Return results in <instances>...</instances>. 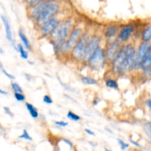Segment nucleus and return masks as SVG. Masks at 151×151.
I'll list each match as a JSON object with an SVG mask.
<instances>
[{"instance_id": "7ed1b4c3", "label": "nucleus", "mask_w": 151, "mask_h": 151, "mask_svg": "<svg viewBox=\"0 0 151 151\" xmlns=\"http://www.w3.org/2000/svg\"><path fill=\"white\" fill-rule=\"evenodd\" d=\"M92 35L93 32L89 29H86L84 33L75 44L69 53V57L72 60L77 63L83 62L87 45Z\"/></svg>"}, {"instance_id": "20e7f679", "label": "nucleus", "mask_w": 151, "mask_h": 151, "mask_svg": "<svg viewBox=\"0 0 151 151\" xmlns=\"http://www.w3.org/2000/svg\"><path fill=\"white\" fill-rule=\"evenodd\" d=\"M87 67L93 72H100L109 65L106 59L105 47H99L86 63Z\"/></svg>"}, {"instance_id": "c756f323", "label": "nucleus", "mask_w": 151, "mask_h": 151, "mask_svg": "<svg viewBox=\"0 0 151 151\" xmlns=\"http://www.w3.org/2000/svg\"><path fill=\"white\" fill-rule=\"evenodd\" d=\"M0 69H1V72H3V74H4V75H5V76L7 77V78H8L9 79H10V80H14L15 79V77L13 76V75H11V74L8 73V72H7V71H6L5 69H4V68L3 67L2 63H1V61H0Z\"/></svg>"}, {"instance_id": "c85d7f7f", "label": "nucleus", "mask_w": 151, "mask_h": 151, "mask_svg": "<svg viewBox=\"0 0 151 151\" xmlns=\"http://www.w3.org/2000/svg\"><path fill=\"white\" fill-rule=\"evenodd\" d=\"M117 142L119 144V147H120V149L122 150H126L130 147V145L128 143H126L123 139H118Z\"/></svg>"}, {"instance_id": "6e6552de", "label": "nucleus", "mask_w": 151, "mask_h": 151, "mask_svg": "<svg viewBox=\"0 0 151 151\" xmlns=\"http://www.w3.org/2000/svg\"><path fill=\"white\" fill-rule=\"evenodd\" d=\"M62 19L63 18H60L58 15V16H54L50 20L46 22L45 23L43 24L39 28L37 29L39 36L41 38H49V36L54 31V29H55L56 27L58 26V24Z\"/></svg>"}, {"instance_id": "ea45409f", "label": "nucleus", "mask_w": 151, "mask_h": 151, "mask_svg": "<svg viewBox=\"0 0 151 151\" xmlns=\"http://www.w3.org/2000/svg\"><path fill=\"white\" fill-rule=\"evenodd\" d=\"M0 94H4V95H7V91H4V90H2V89H1V88H0Z\"/></svg>"}, {"instance_id": "2f4dec72", "label": "nucleus", "mask_w": 151, "mask_h": 151, "mask_svg": "<svg viewBox=\"0 0 151 151\" xmlns=\"http://www.w3.org/2000/svg\"><path fill=\"white\" fill-rule=\"evenodd\" d=\"M54 124L59 128H66L68 125V122L65 121H55Z\"/></svg>"}, {"instance_id": "aec40b11", "label": "nucleus", "mask_w": 151, "mask_h": 151, "mask_svg": "<svg viewBox=\"0 0 151 151\" xmlns=\"http://www.w3.org/2000/svg\"><path fill=\"white\" fill-rule=\"evenodd\" d=\"M16 51L19 53L20 55V57L22 58V59H27L28 58V50L24 47V45L22 44H16Z\"/></svg>"}, {"instance_id": "a19ab883", "label": "nucleus", "mask_w": 151, "mask_h": 151, "mask_svg": "<svg viewBox=\"0 0 151 151\" xmlns=\"http://www.w3.org/2000/svg\"><path fill=\"white\" fill-rule=\"evenodd\" d=\"M0 127H1V124H0Z\"/></svg>"}, {"instance_id": "9d476101", "label": "nucleus", "mask_w": 151, "mask_h": 151, "mask_svg": "<svg viewBox=\"0 0 151 151\" xmlns=\"http://www.w3.org/2000/svg\"><path fill=\"white\" fill-rule=\"evenodd\" d=\"M106 44L105 52H106V59H107L108 63L109 65L118 54L122 47V44L119 42L117 39H115L111 42L106 43Z\"/></svg>"}, {"instance_id": "412c9836", "label": "nucleus", "mask_w": 151, "mask_h": 151, "mask_svg": "<svg viewBox=\"0 0 151 151\" xmlns=\"http://www.w3.org/2000/svg\"><path fill=\"white\" fill-rule=\"evenodd\" d=\"M150 65H151V46L150 49H149L148 52H147V55H146L145 58L142 63L141 69H145V68L147 67V66H150ZM141 69H140V70H141Z\"/></svg>"}, {"instance_id": "7c9ffc66", "label": "nucleus", "mask_w": 151, "mask_h": 151, "mask_svg": "<svg viewBox=\"0 0 151 151\" xmlns=\"http://www.w3.org/2000/svg\"><path fill=\"white\" fill-rule=\"evenodd\" d=\"M43 102H44L45 104L51 105V104H52L53 100L50 95H48V94H46V95H44V97H43Z\"/></svg>"}, {"instance_id": "dca6fc26", "label": "nucleus", "mask_w": 151, "mask_h": 151, "mask_svg": "<svg viewBox=\"0 0 151 151\" xmlns=\"http://www.w3.org/2000/svg\"><path fill=\"white\" fill-rule=\"evenodd\" d=\"M19 36L21 40V42L23 44L24 47L28 51H30V50H32V46H31L30 41H29V39H28V38L27 37V35H25L24 32V30L22 29H19Z\"/></svg>"}, {"instance_id": "9b49d317", "label": "nucleus", "mask_w": 151, "mask_h": 151, "mask_svg": "<svg viewBox=\"0 0 151 151\" xmlns=\"http://www.w3.org/2000/svg\"><path fill=\"white\" fill-rule=\"evenodd\" d=\"M134 31H135V27L133 24L128 23L126 24H124L123 26H121L117 36H116V39L122 44H126L131 41Z\"/></svg>"}, {"instance_id": "72a5a7b5", "label": "nucleus", "mask_w": 151, "mask_h": 151, "mask_svg": "<svg viewBox=\"0 0 151 151\" xmlns=\"http://www.w3.org/2000/svg\"><path fill=\"white\" fill-rule=\"evenodd\" d=\"M145 104L146 107L148 109L149 113H150L151 116V98L146 99L145 101Z\"/></svg>"}, {"instance_id": "f03ea898", "label": "nucleus", "mask_w": 151, "mask_h": 151, "mask_svg": "<svg viewBox=\"0 0 151 151\" xmlns=\"http://www.w3.org/2000/svg\"><path fill=\"white\" fill-rule=\"evenodd\" d=\"M76 22L72 16L63 18L54 31L49 36L48 38L51 44H63V43L67 40Z\"/></svg>"}, {"instance_id": "c9c22d12", "label": "nucleus", "mask_w": 151, "mask_h": 151, "mask_svg": "<svg viewBox=\"0 0 151 151\" xmlns=\"http://www.w3.org/2000/svg\"><path fill=\"white\" fill-rule=\"evenodd\" d=\"M84 131H85L86 134H88V135L89 136H91V137H94V136H95V134H94V131H92L91 129H89V128H85V129H84Z\"/></svg>"}, {"instance_id": "f257e3e1", "label": "nucleus", "mask_w": 151, "mask_h": 151, "mask_svg": "<svg viewBox=\"0 0 151 151\" xmlns=\"http://www.w3.org/2000/svg\"><path fill=\"white\" fill-rule=\"evenodd\" d=\"M137 45L132 41L122 44L115 58L109 64L112 74L117 76H124L132 71L133 65L137 52Z\"/></svg>"}, {"instance_id": "58836bf2", "label": "nucleus", "mask_w": 151, "mask_h": 151, "mask_svg": "<svg viewBox=\"0 0 151 151\" xmlns=\"http://www.w3.org/2000/svg\"><path fill=\"white\" fill-rule=\"evenodd\" d=\"M25 78H27V81H29L31 80V78H32V77L30 76L29 75H27V74H25Z\"/></svg>"}, {"instance_id": "6ab92c4d", "label": "nucleus", "mask_w": 151, "mask_h": 151, "mask_svg": "<svg viewBox=\"0 0 151 151\" xmlns=\"http://www.w3.org/2000/svg\"><path fill=\"white\" fill-rule=\"evenodd\" d=\"M81 81L86 86H97L99 84L97 80L90 76H82Z\"/></svg>"}, {"instance_id": "e433bc0d", "label": "nucleus", "mask_w": 151, "mask_h": 151, "mask_svg": "<svg viewBox=\"0 0 151 151\" xmlns=\"http://www.w3.org/2000/svg\"><path fill=\"white\" fill-rule=\"evenodd\" d=\"M130 142H131V143L134 146V147H138V148H142V146L140 145L139 143L137 142V141H134V140L131 139L130 140Z\"/></svg>"}, {"instance_id": "b1692460", "label": "nucleus", "mask_w": 151, "mask_h": 151, "mask_svg": "<svg viewBox=\"0 0 151 151\" xmlns=\"http://www.w3.org/2000/svg\"><path fill=\"white\" fill-rule=\"evenodd\" d=\"M66 117L71 121H73V122H78L81 119V117L77 114L74 113L72 111H69L67 112V114H66Z\"/></svg>"}, {"instance_id": "4468645a", "label": "nucleus", "mask_w": 151, "mask_h": 151, "mask_svg": "<svg viewBox=\"0 0 151 151\" xmlns=\"http://www.w3.org/2000/svg\"><path fill=\"white\" fill-rule=\"evenodd\" d=\"M1 19L4 27L6 38L7 39V41H10L11 45L13 46V47H14L15 50H16V45L15 44V41L13 38V33H12V29H11V27H10V22H9L8 19H7V18L6 17V16H1Z\"/></svg>"}, {"instance_id": "4c0bfd02", "label": "nucleus", "mask_w": 151, "mask_h": 151, "mask_svg": "<svg viewBox=\"0 0 151 151\" xmlns=\"http://www.w3.org/2000/svg\"><path fill=\"white\" fill-rule=\"evenodd\" d=\"M100 99L99 98V97H96V98H94V100H93V106H97V104H98L99 103H100Z\"/></svg>"}, {"instance_id": "bb28decb", "label": "nucleus", "mask_w": 151, "mask_h": 151, "mask_svg": "<svg viewBox=\"0 0 151 151\" xmlns=\"http://www.w3.org/2000/svg\"><path fill=\"white\" fill-rule=\"evenodd\" d=\"M24 1L25 4L27 5L28 7H32L41 3V1H44V0H24Z\"/></svg>"}, {"instance_id": "5701e85b", "label": "nucleus", "mask_w": 151, "mask_h": 151, "mask_svg": "<svg viewBox=\"0 0 151 151\" xmlns=\"http://www.w3.org/2000/svg\"><path fill=\"white\" fill-rule=\"evenodd\" d=\"M143 130L146 136L151 142V122H146L143 125Z\"/></svg>"}, {"instance_id": "473e14b6", "label": "nucleus", "mask_w": 151, "mask_h": 151, "mask_svg": "<svg viewBox=\"0 0 151 151\" xmlns=\"http://www.w3.org/2000/svg\"><path fill=\"white\" fill-rule=\"evenodd\" d=\"M61 141L63 142H64L65 144L66 145L69 146L70 148H73L74 147V144L73 142H72V141H71L70 139H66V138H62L61 139Z\"/></svg>"}, {"instance_id": "cd10ccee", "label": "nucleus", "mask_w": 151, "mask_h": 151, "mask_svg": "<svg viewBox=\"0 0 151 151\" xmlns=\"http://www.w3.org/2000/svg\"><path fill=\"white\" fill-rule=\"evenodd\" d=\"M14 97L18 102H24L26 100V97L24 93L14 92Z\"/></svg>"}, {"instance_id": "f704fd0d", "label": "nucleus", "mask_w": 151, "mask_h": 151, "mask_svg": "<svg viewBox=\"0 0 151 151\" xmlns=\"http://www.w3.org/2000/svg\"><path fill=\"white\" fill-rule=\"evenodd\" d=\"M3 109H4V111L6 114L8 115V116H10V117H13L14 114H13V112L11 111V110H10L8 107H6V106H4V107L3 108Z\"/></svg>"}, {"instance_id": "0eeeda50", "label": "nucleus", "mask_w": 151, "mask_h": 151, "mask_svg": "<svg viewBox=\"0 0 151 151\" xmlns=\"http://www.w3.org/2000/svg\"><path fill=\"white\" fill-rule=\"evenodd\" d=\"M151 46V42H144V41H140L139 45L137 47V52L135 55V60H134V65L132 67L133 72H138L141 69V65L143 60L145 58L149 49Z\"/></svg>"}, {"instance_id": "393cba45", "label": "nucleus", "mask_w": 151, "mask_h": 151, "mask_svg": "<svg viewBox=\"0 0 151 151\" xmlns=\"http://www.w3.org/2000/svg\"><path fill=\"white\" fill-rule=\"evenodd\" d=\"M19 139H24V140H27V141H29V142L32 141V138L30 137V135H29V134L28 133V131H27L26 129L23 130L22 134H21L20 136H19Z\"/></svg>"}, {"instance_id": "39448f33", "label": "nucleus", "mask_w": 151, "mask_h": 151, "mask_svg": "<svg viewBox=\"0 0 151 151\" xmlns=\"http://www.w3.org/2000/svg\"><path fill=\"white\" fill-rule=\"evenodd\" d=\"M86 30V28L84 25L81 24H75L74 28L72 29L70 35L68 37L67 40L63 43L61 49V53L60 56H69L71 50L73 48L74 46L75 45L78 40L81 38L83 34L84 33Z\"/></svg>"}, {"instance_id": "423d86ee", "label": "nucleus", "mask_w": 151, "mask_h": 151, "mask_svg": "<svg viewBox=\"0 0 151 151\" xmlns=\"http://www.w3.org/2000/svg\"><path fill=\"white\" fill-rule=\"evenodd\" d=\"M61 10V5L58 1H54L47 7L43 13L34 21V24L36 29L54 16H58Z\"/></svg>"}, {"instance_id": "1a4fd4ad", "label": "nucleus", "mask_w": 151, "mask_h": 151, "mask_svg": "<svg viewBox=\"0 0 151 151\" xmlns=\"http://www.w3.org/2000/svg\"><path fill=\"white\" fill-rule=\"evenodd\" d=\"M103 40V35H102V34L97 33V32L93 33V35H91V39L89 40V41H88V45H87L86 50L85 56H84L83 62V63H86L88 59L91 57V55L94 52V51H95L99 47L101 46V43Z\"/></svg>"}, {"instance_id": "ddd939ff", "label": "nucleus", "mask_w": 151, "mask_h": 151, "mask_svg": "<svg viewBox=\"0 0 151 151\" xmlns=\"http://www.w3.org/2000/svg\"><path fill=\"white\" fill-rule=\"evenodd\" d=\"M120 27V25L117 24H110L103 28L102 35L106 41V43L111 42L116 39V36H117Z\"/></svg>"}, {"instance_id": "4be33fe9", "label": "nucleus", "mask_w": 151, "mask_h": 151, "mask_svg": "<svg viewBox=\"0 0 151 151\" xmlns=\"http://www.w3.org/2000/svg\"><path fill=\"white\" fill-rule=\"evenodd\" d=\"M142 72V77L144 80H148L151 78V65L140 70Z\"/></svg>"}, {"instance_id": "f8f14e48", "label": "nucleus", "mask_w": 151, "mask_h": 151, "mask_svg": "<svg viewBox=\"0 0 151 151\" xmlns=\"http://www.w3.org/2000/svg\"><path fill=\"white\" fill-rule=\"evenodd\" d=\"M54 1H58V0H44V1H41V3L33 6V7H29L28 16H29V19L34 22L47 8V6L51 3L54 2Z\"/></svg>"}, {"instance_id": "f3484780", "label": "nucleus", "mask_w": 151, "mask_h": 151, "mask_svg": "<svg viewBox=\"0 0 151 151\" xmlns=\"http://www.w3.org/2000/svg\"><path fill=\"white\" fill-rule=\"evenodd\" d=\"M105 85L111 89H119V83L116 78H107L105 79Z\"/></svg>"}, {"instance_id": "a878e982", "label": "nucleus", "mask_w": 151, "mask_h": 151, "mask_svg": "<svg viewBox=\"0 0 151 151\" xmlns=\"http://www.w3.org/2000/svg\"><path fill=\"white\" fill-rule=\"evenodd\" d=\"M11 88L14 92H20V93L24 92L23 89H22V88L21 87V86L16 82L11 83Z\"/></svg>"}, {"instance_id": "2eb2a0df", "label": "nucleus", "mask_w": 151, "mask_h": 151, "mask_svg": "<svg viewBox=\"0 0 151 151\" xmlns=\"http://www.w3.org/2000/svg\"><path fill=\"white\" fill-rule=\"evenodd\" d=\"M140 41L151 42V22H147L140 33Z\"/></svg>"}, {"instance_id": "a211bd4d", "label": "nucleus", "mask_w": 151, "mask_h": 151, "mask_svg": "<svg viewBox=\"0 0 151 151\" xmlns=\"http://www.w3.org/2000/svg\"><path fill=\"white\" fill-rule=\"evenodd\" d=\"M25 106H26L27 110L29 112L31 117L33 118V119H37V118H38V116H39V113H38L37 109L33 106V105L31 104V103H25Z\"/></svg>"}]
</instances>
